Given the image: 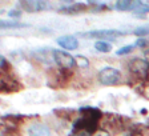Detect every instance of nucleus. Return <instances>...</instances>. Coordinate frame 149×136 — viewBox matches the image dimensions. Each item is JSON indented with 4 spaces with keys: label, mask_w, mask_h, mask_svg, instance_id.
<instances>
[{
    "label": "nucleus",
    "mask_w": 149,
    "mask_h": 136,
    "mask_svg": "<svg viewBox=\"0 0 149 136\" xmlns=\"http://www.w3.org/2000/svg\"><path fill=\"white\" fill-rule=\"evenodd\" d=\"M74 60H76V65H79L80 68H88L89 67V60H88L87 57H84L83 55L74 56Z\"/></svg>",
    "instance_id": "obj_14"
},
{
    "label": "nucleus",
    "mask_w": 149,
    "mask_h": 136,
    "mask_svg": "<svg viewBox=\"0 0 149 136\" xmlns=\"http://www.w3.org/2000/svg\"><path fill=\"white\" fill-rule=\"evenodd\" d=\"M89 4H84V3H73L68 7H63L60 8L59 12L65 13V15H77V13L84 12L85 9H88Z\"/></svg>",
    "instance_id": "obj_10"
},
{
    "label": "nucleus",
    "mask_w": 149,
    "mask_h": 136,
    "mask_svg": "<svg viewBox=\"0 0 149 136\" xmlns=\"http://www.w3.org/2000/svg\"><path fill=\"white\" fill-rule=\"evenodd\" d=\"M144 56H145V62L149 64V50H146L145 52H144Z\"/></svg>",
    "instance_id": "obj_21"
},
{
    "label": "nucleus",
    "mask_w": 149,
    "mask_h": 136,
    "mask_svg": "<svg viewBox=\"0 0 149 136\" xmlns=\"http://www.w3.org/2000/svg\"><path fill=\"white\" fill-rule=\"evenodd\" d=\"M145 46H148V41L145 39H139L136 41V44H134V47H145Z\"/></svg>",
    "instance_id": "obj_18"
},
{
    "label": "nucleus",
    "mask_w": 149,
    "mask_h": 136,
    "mask_svg": "<svg viewBox=\"0 0 149 136\" xmlns=\"http://www.w3.org/2000/svg\"><path fill=\"white\" fill-rule=\"evenodd\" d=\"M0 87H1V92L3 93H13L22 90V84L16 80L15 77L11 75H6L1 72V80H0Z\"/></svg>",
    "instance_id": "obj_6"
},
{
    "label": "nucleus",
    "mask_w": 149,
    "mask_h": 136,
    "mask_svg": "<svg viewBox=\"0 0 149 136\" xmlns=\"http://www.w3.org/2000/svg\"><path fill=\"white\" fill-rule=\"evenodd\" d=\"M56 43L65 51H73L79 48V40L72 35H64V36L57 37Z\"/></svg>",
    "instance_id": "obj_8"
},
{
    "label": "nucleus",
    "mask_w": 149,
    "mask_h": 136,
    "mask_svg": "<svg viewBox=\"0 0 149 136\" xmlns=\"http://www.w3.org/2000/svg\"><path fill=\"white\" fill-rule=\"evenodd\" d=\"M80 118H77L73 123L72 136H89L97 132V124L101 120V111L95 107H81L79 109Z\"/></svg>",
    "instance_id": "obj_1"
},
{
    "label": "nucleus",
    "mask_w": 149,
    "mask_h": 136,
    "mask_svg": "<svg viewBox=\"0 0 149 136\" xmlns=\"http://www.w3.org/2000/svg\"><path fill=\"white\" fill-rule=\"evenodd\" d=\"M79 35L83 37H87V39H100L102 41H108V40H113V39H117V37L123 36L124 32L117 31V29H95V31L81 32Z\"/></svg>",
    "instance_id": "obj_2"
},
{
    "label": "nucleus",
    "mask_w": 149,
    "mask_h": 136,
    "mask_svg": "<svg viewBox=\"0 0 149 136\" xmlns=\"http://www.w3.org/2000/svg\"><path fill=\"white\" fill-rule=\"evenodd\" d=\"M128 68L132 74L139 77H146L149 74V64L140 57H134V59L130 60L128 63Z\"/></svg>",
    "instance_id": "obj_5"
},
{
    "label": "nucleus",
    "mask_w": 149,
    "mask_h": 136,
    "mask_svg": "<svg viewBox=\"0 0 149 136\" xmlns=\"http://www.w3.org/2000/svg\"><path fill=\"white\" fill-rule=\"evenodd\" d=\"M132 4L133 1H130V0H118L115 3V8L117 11H127V9L132 8Z\"/></svg>",
    "instance_id": "obj_13"
},
{
    "label": "nucleus",
    "mask_w": 149,
    "mask_h": 136,
    "mask_svg": "<svg viewBox=\"0 0 149 136\" xmlns=\"http://www.w3.org/2000/svg\"><path fill=\"white\" fill-rule=\"evenodd\" d=\"M95 50L99 51V52H102V53L111 52V51H112V44L108 43V41L99 40V41H96V43H95Z\"/></svg>",
    "instance_id": "obj_11"
},
{
    "label": "nucleus",
    "mask_w": 149,
    "mask_h": 136,
    "mask_svg": "<svg viewBox=\"0 0 149 136\" xmlns=\"http://www.w3.org/2000/svg\"><path fill=\"white\" fill-rule=\"evenodd\" d=\"M99 81L102 86H113V84L118 83L121 77V74L118 69L113 67H104L101 71L99 72Z\"/></svg>",
    "instance_id": "obj_3"
},
{
    "label": "nucleus",
    "mask_w": 149,
    "mask_h": 136,
    "mask_svg": "<svg viewBox=\"0 0 149 136\" xmlns=\"http://www.w3.org/2000/svg\"><path fill=\"white\" fill-rule=\"evenodd\" d=\"M52 53H53V62L59 65L60 68L69 69V68L76 65L74 57L69 55L68 52H65L63 50H52Z\"/></svg>",
    "instance_id": "obj_4"
},
{
    "label": "nucleus",
    "mask_w": 149,
    "mask_h": 136,
    "mask_svg": "<svg viewBox=\"0 0 149 136\" xmlns=\"http://www.w3.org/2000/svg\"><path fill=\"white\" fill-rule=\"evenodd\" d=\"M93 136H111V133H109L107 130H99Z\"/></svg>",
    "instance_id": "obj_19"
},
{
    "label": "nucleus",
    "mask_w": 149,
    "mask_h": 136,
    "mask_svg": "<svg viewBox=\"0 0 149 136\" xmlns=\"http://www.w3.org/2000/svg\"><path fill=\"white\" fill-rule=\"evenodd\" d=\"M0 27H1V29H6V28H25V27H29V25L24 24V23H20V22H7V20H1V22H0Z\"/></svg>",
    "instance_id": "obj_12"
},
{
    "label": "nucleus",
    "mask_w": 149,
    "mask_h": 136,
    "mask_svg": "<svg viewBox=\"0 0 149 136\" xmlns=\"http://www.w3.org/2000/svg\"><path fill=\"white\" fill-rule=\"evenodd\" d=\"M8 16L9 18H20V16H22V11H19V9H11V11H8Z\"/></svg>",
    "instance_id": "obj_17"
},
{
    "label": "nucleus",
    "mask_w": 149,
    "mask_h": 136,
    "mask_svg": "<svg viewBox=\"0 0 149 136\" xmlns=\"http://www.w3.org/2000/svg\"><path fill=\"white\" fill-rule=\"evenodd\" d=\"M133 34L139 37H143V36H146L149 35V24L146 25H141V27H137L136 29L133 31Z\"/></svg>",
    "instance_id": "obj_15"
},
{
    "label": "nucleus",
    "mask_w": 149,
    "mask_h": 136,
    "mask_svg": "<svg viewBox=\"0 0 149 136\" xmlns=\"http://www.w3.org/2000/svg\"><path fill=\"white\" fill-rule=\"evenodd\" d=\"M28 136H51V130L45 124L33 123L28 127Z\"/></svg>",
    "instance_id": "obj_9"
},
{
    "label": "nucleus",
    "mask_w": 149,
    "mask_h": 136,
    "mask_svg": "<svg viewBox=\"0 0 149 136\" xmlns=\"http://www.w3.org/2000/svg\"><path fill=\"white\" fill-rule=\"evenodd\" d=\"M19 6L27 12H39L47 8V3L43 0H23L19 3Z\"/></svg>",
    "instance_id": "obj_7"
},
{
    "label": "nucleus",
    "mask_w": 149,
    "mask_h": 136,
    "mask_svg": "<svg viewBox=\"0 0 149 136\" xmlns=\"http://www.w3.org/2000/svg\"><path fill=\"white\" fill-rule=\"evenodd\" d=\"M133 50H134V46H124V47H121L120 50L116 51V55H117V56L127 55V53H130Z\"/></svg>",
    "instance_id": "obj_16"
},
{
    "label": "nucleus",
    "mask_w": 149,
    "mask_h": 136,
    "mask_svg": "<svg viewBox=\"0 0 149 136\" xmlns=\"http://www.w3.org/2000/svg\"><path fill=\"white\" fill-rule=\"evenodd\" d=\"M6 67H7V60L4 56H1V57H0V68H1V71H4Z\"/></svg>",
    "instance_id": "obj_20"
}]
</instances>
